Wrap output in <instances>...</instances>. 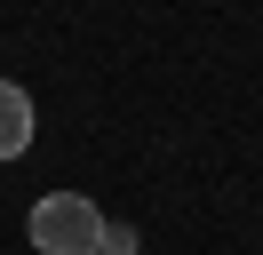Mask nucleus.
Returning <instances> with one entry per match:
<instances>
[{
  "instance_id": "1",
  "label": "nucleus",
  "mask_w": 263,
  "mask_h": 255,
  "mask_svg": "<svg viewBox=\"0 0 263 255\" xmlns=\"http://www.w3.org/2000/svg\"><path fill=\"white\" fill-rule=\"evenodd\" d=\"M32 247L40 255H104L112 247V231H104V207L88 199V191H48V199H32Z\"/></svg>"
},
{
  "instance_id": "2",
  "label": "nucleus",
  "mask_w": 263,
  "mask_h": 255,
  "mask_svg": "<svg viewBox=\"0 0 263 255\" xmlns=\"http://www.w3.org/2000/svg\"><path fill=\"white\" fill-rule=\"evenodd\" d=\"M24 152H32V96L0 80V159H24Z\"/></svg>"
}]
</instances>
